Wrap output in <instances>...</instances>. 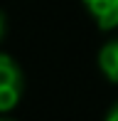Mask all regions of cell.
Instances as JSON below:
<instances>
[{"instance_id":"obj_6","label":"cell","mask_w":118,"mask_h":121,"mask_svg":"<svg viewBox=\"0 0 118 121\" xmlns=\"http://www.w3.org/2000/svg\"><path fill=\"white\" fill-rule=\"evenodd\" d=\"M0 121H17V119H10V116H5V114H0Z\"/></svg>"},{"instance_id":"obj_3","label":"cell","mask_w":118,"mask_h":121,"mask_svg":"<svg viewBox=\"0 0 118 121\" xmlns=\"http://www.w3.org/2000/svg\"><path fill=\"white\" fill-rule=\"evenodd\" d=\"M98 69L111 84H118V37L108 40L98 49Z\"/></svg>"},{"instance_id":"obj_5","label":"cell","mask_w":118,"mask_h":121,"mask_svg":"<svg viewBox=\"0 0 118 121\" xmlns=\"http://www.w3.org/2000/svg\"><path fill=\"white\" fill-rule=\"evenodd\" d=\"M3 37H5V15L0 13V42H3Z\"/></svg>"},{"instance_id":"obj_2","label":"cell","mask_w":118,"mask_h":121,"mask_svg":"<svg viewBox=\"0 0 118 121\" xmlns=\"http://www.w3.org/2000/svg\"><path fill=\"white\" fill-rule=\"evenodd\" d=\"M81 3L101 30L118 27V0H81Z\"/></svg>"},{"instance_id":"obj_4","label":"cell","mask_w":118,"mask_h":121,"mask_svg":"<svg viewBox=\"0 0 118 121\" xmlns=\"http://www.w3.org/2000/svg\"><path fill=\"white\" fill-rule=\"evenodd\" d=\"M103 121H118V104H113V106L108 109V114H106Z\"/></svg>"},{"instance_id":"obj_1","label":"cell","mask_w":118,"mask_h":121,"mask_svg":"<svg viewBox=\"0 0 118 121\" xmlns=\"http://www.w3.org/2000/svg\"><path fill=\"white\" fill-rule=\"evenodd\" d=\"M22 96V72L10 54L0 52V114L12 111Z\"/></svg>"}]
</instances>
